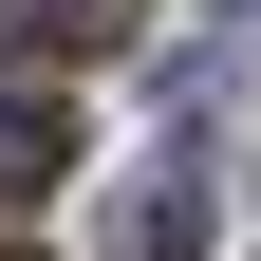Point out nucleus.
Listing matches in <instances>:
<instances>
[{"label": "nucleus", "instance_id": "1", "mask_svg": "<svg viewBox=\"0 0 261 261\" xmlns=\"http://www.w3.org/2000/svg\"><path fill=\"white\" fill-rule=\"evenodd\" d=\"M112 261H205V168H149V187H112Z\"/></svg>", "mask_w": 261, "mask_h": 261}, {"label": "nucleus", "instance_id": "2", "mask_svg": "<svg viewBox=\"0 0 261 261\" xmlns=\"http://www.w3.org/2000/svg\"><path fill=\"white\" fill-rule=\"evenodd\" d=\"M56 168H75V112L56 93H0V205H38Z\"/></svg>", "mask_w": 261, "mask_h": 261}, {"label": "nucleus", "instance_id": "3", "mask_svg": "<svg viewBox=\"0 0 261 261\" xmlns=\"http://www.w3.org/2000/svg\"><path fill=\"white\" fill-rule=\"evenodd\" d=\"M149 0H0V38H56V56H130Z\"/></svg>", "mask_w": 261, "mask_h": 261}]
</instances>
